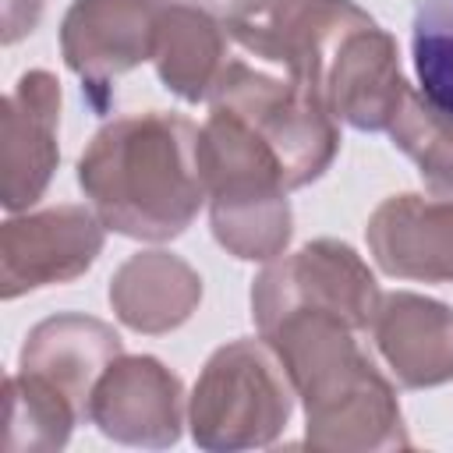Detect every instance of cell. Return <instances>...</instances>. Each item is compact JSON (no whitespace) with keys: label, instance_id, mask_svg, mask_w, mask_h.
<instances>
[{"label":"cell","instance_id":"6","mask_svg":"<svg viewBox=\"0 0 453 453\" xmlns=\"http://www.w3.org/2000/svg\"><path fill=\"white\" fill-rule=\"evenodd\" d=\"M379 283L365 258L333 237L308 241L304 248L273 258L251 283V315L255 326L265 329L287 311L311 308L340 315L347 326L372 329L379 308Z\"/></svg>","mask_w":453,"mask_h":453},{"label":"cell","instance_id":"1","mask_svg":"<svg viewBox=\"0 0 453 453\" xmlns=\"http://www.w3.org/2000/svg\"><path fill=\"white\" fill-rule=\"evenodd\" d=\"M78 184L106 230L134 241H173L205 202L198 127L166 110L117 117L85 145Z\"/></svg>","mask_w":453,"mask_h":453},{"label":"cell","instance_id":"4","mask_svg":"<svg viewBox=\"0 0 453 453\" xmlns=\"http://www.w3.org/2000/svg\"><path fill=\"white\" fill-rule=\"evenodd\" d=\"M294 396V382L265 340H230L212 350L191 389V439L216 453L269 446L287 428Z\"/></svg>","mask_w":453,"mask_h":453},{"label":"cell","instance_id":"5","mask_svg":"<svg viewBox=\"0 0 453 453\" xmlns=\"http://www.w3.org/2000/svg\"><path fill=\"white\" fill-rule=\"evenodd\" d=\"M209 106L237 113L276 152L287 188L319 180L340 149L336 117L308 85L251 67L241 57H230L219 71L209 92Z\"/></svg>","mask_w":453,"mask_h":453},{"label":"cell","instance_id":"15","mask_svg":"<svg viewBox=\"0 0 453 453\" xmlns=\"http://www.w3.org/2000/svg\"><path fill=\"white\" fill-rule=\"evenodd\" d=\"M202 301V276L170 251H138L110 280V304L134 333H170L184 326Z\"/></svg>","mask_w":453,"mask_h":453},{"label":"cell","instance_id":"3","mask_svg":"<svg viewBox=\"0 0 453 453\" xmlns=\"http://www.w3.org/2000/svg\"><path fill=\"white\" fill-rule=\"evenodd\" d=\"M198 170L212 237L244 262H273L283 255L294 219L287 177L276 152L230 110L209 106L198 127Z\"/></svg>","mask_w":453,"mask_h":453},{"label":"cell","instance_id":"16","mask_svg":"<svg viewBox=\"0 0 453 453\" xmlns=\"http://www.w3.org/2000/svg\"><path fill=\"white\" fill-rule=\"evenodd\" d=\"M226 60L230 57L223 21L202 4L166 0L152 42V64L159 81L184 103H202L209 99Z\"/></svg>","mask_w":453,"mask_h":453},{"label":"cell","instance_id":"19","mask_svg":"<svg viewBox=\"0 0 453 453\" xmlns=\"http://www.w3.org/2000/svg\"><path fill=\"white\" fill-rule=\"evenodd\" d=\"M411 53L421 96L453 117V0H418Z\"/></svg>","mask_w":453,"mask_h":453},{"label":"cell","instance_id":"18","mask_svg":"<svg viewBox=\"0 0 453 453\" xmlns=\"http://www.w3.org/2000/svg\"><path fill=\"white\" fill-rule=\"evenodd\" d=\"M393 145L418 166L428 195L453 198V117L432 106L421 92H407L389 124Z\"/></svg>","mask_w":453,"mask_h":453},{"label":"cell","instance_id":"11","mask_svg":"<svg viewBox=\"0 0 453 453\" xmlns=\"http://www.w3.org/2000/svg\"><path fill=\"white\" fill-rule=\"evenodd\" d=\"M0 131V173L4 209L21 212L42 198L60 163V81L50 71H25L4 96Z\"/></svg>","mask_w":453,"mask_h":453},{"label":"cell","instance_id":"9","mask_svg":"<svg viewBox=\"0 0 453 453\" xmlns=\"http://www.w3.org/2000/svg\"><path fill=\"white\" fill-rule=\"evenodd\" d=\"M166 0H74L60 21L64 64L103 106L113 78L152 60L156 21Z\"/></svg>","mask_w":453,"mask_h":453},{"label":"cell","instance_id":"12","mask_svg":"<svg viewBox=\"0 0 453 453\" xmlns=\"http://www.w3.org/2000/svg\"><path fill=\"white\" fill-rule=\"evenodd\" d=\"M365 237L382 273L453 283V198L389 195L368 216Z\"/></svg>","mask_w":453,"mask_h":453},{"label":"cell","instance_id":"10","mask_svg":"<svg viewBox=\"0 0 453 453\" xmlns=\"http://www.w3.org/2000/svg\"><path fill=\"white\" fill-rule=\"evenodd\" d=\"M88 418L113 442L166 449L180 439L184 386L159 357L120 354L99 375Z\"/></svg>","mask_w":453,"mask_h":453},{"label":"cell","instance_id":"20","mask_svg":"<svg viewBox=\"0 0 453 453\" xmlns=\"http://www.w3.org/2000/svg\"><path fill=\"white\" fill-rule=\"evenodd\" d=\"M42 0H4V42H18L39 25Z\"/></svg>","mask_w":453,"mask_h":453},{"label":"cell","instance_id":"7","mask_svg":"<svg viewBox=\"0 0 453 453\" xmlns=\"http://www.w3.org/2000/svg\"><path fill=\"white\" fill-rule=\"evenodd\" d=\"M103 219L85 205H50L0 226V297L78 280L103 251Z\"/></svg>","mask_w":453,"mask_h":453},{"label":"cell","instance_id":"13","mask_svg":"<svg viewBox=\"0 0 453 453\" xmlns=\"http://www.w3.org/2000/svg\"><path fill=\"white\" fill-rule=\"evenodd\" d=\"M120 354L124 343L113 326L81 311H64L28 329L18 368L53 386L60 396L74 403L81 418H88L92 389Z\"/></svg>","mask_w":453,"mask_h":453},{"label":"cell","instance_id":"8","mask_svg":"<svg viewBox=\"0 0 453 453\" xmlns=\"http://www.w3.org/2000/svg\"><path fill=\"white\" fill-rule=\"evenodd\" d=\"M315 92L336 120L357 131H389L411 92L396 39L365 14L329 50Z\"/></svg>","mask_w":453,"mask_h":453},{"label":"cell","instance_id":"14","mask_svg":"<svg viewBox=\"0 0 453 453\" xmlns=\"http://www.w3.org/2000/svg\"><path fill=\"white\" fill-rule=\"evenodd\" d=\"M372 336L396 382L407 389H428L453 379V308L411 294L393 290L379 297Z\"/></svg>","mask_w":453,"mask_h":453},{"label":"cell","instance_id":"17","mask_svg":"<svg viewBox=\"0 0 453 453\" xmlns=\"http://www.w3.org/2000/svg\"><path fill=\"white\" fill-rule=\"evenodd\" d=\"M7 407V435L4 449L32 453V449H60L71 439V428L81 421L74 403L60 396L53 386L39 382L35 375L14 372L4 386Z\"/></svg>","mask_w":453,"mask_h":453},{"label":"cell","instance_id":"2","mask_svg":"<svg viewBox=\"0 0 453 453\" xmlns=\"http://www.w3.org/2000/svg\"><path fill=\"white\" fill-rule=\"evenodd\" d=\"M258 333L280 354L304 403V442L311 449L379 453L411 446L396 389L340 315L297 308Z\"/></svg>","mask_w":453,"mask_h":453}]
</instances>
